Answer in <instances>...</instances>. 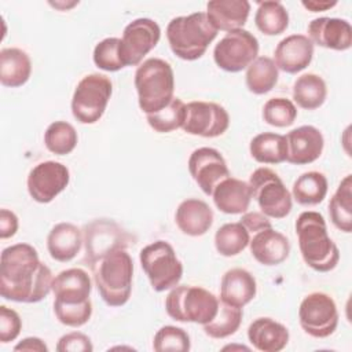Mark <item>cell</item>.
Here are the masks:
<instances>
[{"label":"cell","mask_w":352,"mask_h":352,"mask_svg":"<svg viewBox=\"0 0 352 352\" xmlns=\"http://www.w3.org/2000/svg\"><path fill=\"white\" fill-rule=\"evenodd\" d=\"M52 272L29 243H15L0 256V294L15 302L33 304L44 300L52 289Z\"/></svg>","instance_id":"cell-1"},{"label":"cell","mask_w":352,"mask_h":352,"mask_svg":"<svg viewBox=\"0 0 352 352\" xmlns=\"http://www.w3.org/2000/svg\"><path fill=\"white\" fill-rule=\"evenodd\" d=\"M296 234L304 263L318 272L334 270L340 260V250L327 234L324 217L315 210L300 213L296 220Z\"/></svg>","instance_id":"cell-2"},{"label":"cell","mask_w":352,"mask_h":352,"mask_svg":"<svg viewBox=\"0 0 352 352\" xmlns=\"http://www.w3.org/2000/svg\"><path fill=\"white\" fill-rule=\"evenodd\" d=\"M95 286L109 307H122L132 292L133 261L125 249H118L102 257L91 267Z\"/></svg>","instance_id":"cell-3"},{"label":"cell","mask_w":352,"mask_h":352,"mask_svg":"<svg viewBox=\"0 0 352 352\" xmlns=\"http://www.w3.org/2000/svg\"><path fill=\"white\" fill-rule=\"evenodd\" d=\"M217 30L206 12L175 16L166 26V38L172 52L183 60L199 59L216 38Z\"/></svg>","instance_id":"cell-4"},{"label":"cell","mask_w":352,"mask_h":352,"mask_svg":"<svg viewBox=\"0 0 352 352\" xmlns=\"http://www.w3.org/2000/svg\"><path fill=\"white\" fill-rule=\"evenodd\" d=\"M135 88L139 107L143 113L160 111L175 98V74L172 66L161 58L143 60L135 72Z\"/></svg>","instance_id":"cell-5"},{"label":"cell","mask_w":352,"mask_h":352,"mask_svg":"<svg viewBox=\"0 0 352 352\" xmlns=\"http://www.w3.org/2000/svg\"><path fill=\"white\" fill-rule=\"evenodd\" d=\"M220 300L201 286L177 285L165 298L166 314L177 322L205 324L217 314Z\"/></svg>","instance_id":"cell-6"},{"label":"cell","mask_w":352,"mask_h":352,"mask_svg":"<svg viewBox=\"0 0 352 352\" xmlns=\"http://www.w3.org/2000/svg\"><path fill=\"white\" fill-rule=\"evenodd\" d=\"M139 260L155 292L173 289L183 276V264L166 241H155L144 246L139 253Z\"/></svg>","instance_id":"cell-7"},{"label":"cell","mask_w":352,"mask_h":352,"mask_svg":"<svg viewBox=\"0 0 352 352\" xmlns=\"http://www.w3.org/2000/svg\"><path fill=\"white\" fill-rule=\"evenodd\" d=\"M111 92L113 84L107 76L99 73L84 76L73 92V117L81 124L98 122L107 107Z\"/></svg>","instance_id":"cell-8"},{"label":"cell","mask_w":352,"mask_h":352,"mask_svg":"<svg viewBox=\"0 0 352 352\" xmlns=\"http://www.w3.org/2000/svg\"><path fill=\"white\" fill-rule=\"evenodd\" d=\"M252 198L270 219H283L292 210V194L272 169L261 166L249 176Z\"/></svg>","instance_id":"cell-9"},{"label":"cell","mask_w":352,"mask_h":352,"mask_svg":"<svg viewBox=\"0 0 352 352\" xmlns=\"http://www.w3.org/2000/svg\"><path fill=\"white\" fill-rule=\"evenodd\" d=\"M82 235L85 249L84 261L89 267L114 250L126 249L131 243V235L109 219H96L88 223L84 227Z\"/></svg>","instance_id":"cell-10"},{"label":"cell","mask_w":352,"mask_h":352,"mask_svg":"<svg viewBox=\"0 0 352 352\" xmlns=\"http://www.w3.org/2000/svg\"><path fill=\"white\" fill-rule=\"evenodd\" d=\"M258 40L246 29L227 32L214 45V63L224 72L238 73L246 69L258 55Z\"/></svg>","instance_id":"cell-11"},{"label":"cell","mask_w":352,"mask_h":352,"mask_svg":"<svg viewBox=\"0 0 352 352\" xmlns=\"http://www.w3.org/2000/svg\"><path fill=\"white\" fill-rule=\"evenodd\" d=\"M301 329L314 338L331 336L338 326V311L331 296L314 292L305 296L298 308Z\"/></svg>","instance_id":"cell-12"},{"label":"cell","mask_w":352,"mask_h":352,"mask_svg":"<svg viewBox=\"0 0 352 352\" xmlns=\"http://www.w3.org/2000/svg\"><path fill=\"white\" fill-rule=\"evenodd\" d=\"M161 29L150 18H138L129 22L120 38V56L124 66L140 65L143 58L158 44Z\"/></svg>","instance_id":"cell-13"},{"label":"cell","mask_w":352,"mask_h":352,"mask_svg":"<svg viewBox=\"0 0 352 352\" xmlns=\"http://www.w3.org/2000/svg\"><path fill=\"white\" fill-rule=\"evenodd\" d=\"M228 111L219 103L194 100L186 104L182 129L188 135L217 138L228 129Z\"/></svg>","instance_id":"cell-14"},{"label":"cell","mask_w":352,"mask_h":352,"mask_svg":"<svg viewBox=\"0 0 352 352\" xmlns=\"http://www.w3.org/2000/svg\"><path fill=\"white\" fill-rule=\"evenodd\" d=\"M70 172L58 161H44L33 166L28 175V192L33 201L48 204L69 184Z\"/></svg>","instance_id":"cell-15"},{"label":"cell","mask_w":352,"mask_h":352,"mask_svg":"<svg viewBox=\"0 0 352 352\" xmlns=\"http://www.w3.org/2000/svg\"><path fill=\"white\" fill-rule=\"evenodd\" d=\"M188 172L206 195H212L213 188L230 176L224 157L212 147H199L191 153L188 158Z\"/></svg>","instance_id":"cell-16"},{"label":"cell","mask_w":352,"mask_h":352,"mask_svg":"<svg viewBox=\"0 0 352 352\" xmlns=\"http://www.w3.org/2000/svg\"><path fill=\"white\" fill-rule=\"evenodd\" d=\"M308 38L323 48L346 51L352 45V26L346 19L320 16L308 23Z\"/></svg>","instance_id":"cell-17"},{"label":"cell","mask_w":352,"mask_h":352,"mask_svg":"<svg viewBox=\"0 0 352 352\" xmlns=\"http://www.w3.org/2000/svg\"><path fill=\"white\" fill-rule=\"evenodd\" d=\"M287 143L286 161L293 165H307L316 161L323 151L324 139L314 125H301L285 135Z\"/></svg>","instance_id":"cell-18"},{"label":"cell","mask_w":352,"mask_h":352,"mask_svg":"<svg viewBox=\"0 0 352 352\" xmlns=\"http://www.w3.org/2000/svg\"><path fill=\"white\" fill-rule=\"evenodd\" d=\"M314 43L305 34H290L282 38L275 51L274 62L278 70L289 74H297L312 60Z\"/></svg>","instance_id":"cell-19"},{"label":"cell","mask_w":352,"mask_h":352,"mask_svg":"<svg viewBox=\"0 0 352 352\" xmlns=\"http://www.w3.org/2000/svg\"><path fill=\"white\" fill-rule=\"evenodd\" d=\"M92 282L88 272L82 268H69L60 271L52 280L51 292L54 302L76 305L89 300Z\"/></svg>","instance_id":"cell-20"},{"label":"cell","mask_w":352,"mask_h":352,"mask_svg":"<svg viewBox=\"0 0 352 352\" xmlns=\"http://www.w3.org/2000/svg\"><path fill=\"white\" fill-rule=\"evenodd\" d=\"M249 248L254 260L268 267L282 264L290 253L287 236L272 227L256 232L253 238H250Z\"/></svg>","instance_id":"cell-21"},{"label":"cell","mask_w":352,"mask_h":352,"mask_svg":"<svg viewBox=\"0 0 352 352\" xmlns=\"http://www.w3.org/2000/svg\"><path fill=\"white\" fill-rule=\"evenodd\" d=\"M256 279L243 268H231L221 276L220 301L227 305L243 308L256 297Z\"/></svg>","instance_id":"cell-22"},{"label":"cell","mask_w":352,"mask_h":352,"mask_svg":"<svg viewBox=\"0 0 352 352\" xmlns=\"http://www.w3.org/2000/svg\"><path fill=\"white\" fill-rule=\"evenodd\" d=\"M175 221L183 234L201 236L206 234L213 224V210L202 199L187 198L179 204Z\"/></svg>","instance_id":"cell-23"},{"label":"cell","mask_w":352,"mask_h":352,"mask_svg":"<svg viewBox=\"0 0 352 352\" xmlns=\"http://www.w3.org/2000/svg\"><path fill=\"white\" fill-rule=\"evenodd\" d=\"M212 198L220 212L227 214H239L249 209L252 190L249 183L228 176L213 188Z\"/></svg>","instance_id":"cell-24"},{"label":"cell","mask_w":352,"mask_h":352,"mask_svg":"<svg viewBox=\"0 0 352 352\" xmlns=\"http://www.w3.org/2000/svg\"><path fill=\"white\" fill-rule=\"evenodd\" d=\"M249 12L248 0H212L206 4V16L217 32L243 29Z\"/></svg>","instance_id":"cell-25"},{"label":"cell","mask_w":352,"mask_h":352,"mask_svg":"<svg viewBox=\"0 0 352 352\" xmlns=\"http://www.w3.org/2000/svg\"><path fill=\"white\" fill-rule=\"evenodd\" d=\"M84 243L82 231L72 223L55 224L47 236V249L55 261L67 263L73 260Z\"/></svg>","instance_id":"cell-26"},{"label":"cell","mask_w":352,"mask_h":352,"mask_svg":"<svg viewBox=\"0 0 352 352\" xmlns=\"http://www.w3.org/2000/svg\"><path fill=\"white\" fill-rule=\"evenodd\" d=\"M289 338L287 327L271 318H257L248 327L249 342L261 352H279Z\"/></svg>","instance_id":"cell-27"},{"label":"cell","mask_w":352,"mask_h":352,"mask_svg":"<svg viewBox=\"0 0 352 352\" xmlns=\"http://www.w3.org/2000/svg\"><path fill=\"white\" fill-rule=\"evenodd\" d=\"M30 74L32 60L23 50L11 47L0 51V82L4 87H22L28 82Z\"/></svg>","instance_id":"cell-28"},{"label":"cell","mask_w":352,"mask_h":352,"mask_svg":"<svg viewBox=\"0 0 352 352\" xmlns=\"http://www.w3.org/2000/svg\"><path fill=\"white\" fill-rule=\"evenodd\" d=\"M293 100L305 110L319 109L327 96L324 80L315 73H305L296 78L293 84Z\"/></svg>","instance_id":"cell-29"},{"label":"cell","mask_w":352,"mask_h":352,"mask_svg":"<svg viewBox=\"0 0 352 352\" xmlns=\"http://www.w3.org/2000/svg\"><path fill=\"white\" fill-rule=\"evenodd\" d=\"M250 155L260 164H280L287 157V143L285 135L263 132L256 135L249 144Z\"/></svg>","instance_id":"cell-30"},{"label":"cell","mask_w":352,"mask_h":352,"mask_svg":"<svg viewBox=\"0 0 352 352\" xmlns=\"http://www.w3.org/2000/svg\"><path fill=\"white\" fill-rule=\"evenodd\" d=\"M329 183L326 176L318 170H309L300 175L293 183L292 195L302 206L320 204L327 194Z\"/></svg>","instance_id":"cell-31"},{"label":"cell","mask_w":352,"mask_h":352,"mask_svg":"<svg viewBox=\"0 0 352 352\" xmlns=\"http://www.w3.org/2000/svg\"><path fill=\"white\" fill-rule=\"evenodd\" d=\"M329 214L334 227L342 232L352 231V176L346 175L329 202Z\"/></svg>","instance_id":"cell-32"},{"label":"cell","mask_w":352,"mask_h":352,"mask_svg":"<svg viewBox=\"0 0 352 352\" xmlns=\"http://www.w3.org/2000/svg\"><path fill=\"white\" fill-rule=\"evenodd\" d=\"M279 70L274 59L268 56H257L248 67L245 82L254 95H264L270 92L278 82Z\"/></svg>","instance_id":"cell-33"},{"label":"cell","mask_w":352,"mask_h":352,"mask_svg":"<svg viewBox=\"0 0 352 352\" xmlns=\"http://www.w3.org/2000/svg\"><path fill=\"white\" fill-rule=\"evenodd\" d=\"M254 14L257 29L265 36H278L289 26V12L280 1L267 0L258 1Z\"/></svg>","instance_id":"cell-34"},{"label":"cell","mask_w":352,"mask_h":352,"mask_svg":"<svg viewBox=\"0 0 352 352\" xmlns=\"http://www.w3.org/2000/svg\"><path fill=\"white\" fill-rule=\"evenodd\" d=\"M250 234L239 223H226L214 234V248L224 257L239 254L249 246Z\"/></svg>","instance_id":"cell-35"},{"label":"cell","mask_w":352,"mask_h":352,"mask_svg":"<svg viewBox=\"0 0 352 352\" xmlns=\"http://www.w3.org/2000/svg\"><path fill=\"white\" fill-rule=\"evenodd\" d=\"M242 308H235L220 301L214 318L210 322L205 323L202 327L205 334L209 336L210 338H227L238 331L242 323Z\"/></svg>","instance_id":"cell-36"},{"label":"cell","mask_w":352,"mask_h":352,"mask_svg":"<svg viewBox=\"0 0 352 352\" xmlns=\"http://www.w3.org/2000/svg\"><path fill=\"white\" fill-rule=\"evenodd\" d=\"M78 142L74 126L66 121L51 122L44 132V144L48 151L56 155L70 154Z\"/></svg>","instance_id":"cell-37"},{"label":"cell","mask_w":352,"mask_h":352,"mask_svg":"<svg viewBox=\"0 0 352 352\" xmlns=\"http://www.w3.org/2000/svg\"><path fill=\"white\" fill-rule=\"evenodd\" d=\"M184 113L186 103L179 98H173L168 106H165L160 111L146 114V118L148 125L155 132L166 133L177 128H182L184 121Z\"/></svg>","instance_id":"cell-38"},{"label":"cell","mask_w":352,"mask_h":352,"mask_svg":"<svg viewBox=\"0 0 352 352\" xmlns=\"http://www.w3.org/2000/svg\"><path fill=\"white\" fill-rule=\"evenodd\" d=\"M297 117V107L287 98H271L264 103L263 118L268 125L285 128L294 122Z\"/></svg>","instance_id":"cell-39"},{"label":"cell","mask_w":352,"mask_h":352,"mask_svg":"<svg viewBox=\"0 0 352 352\" xmlns=\"http://www.w3.org/2000/svg\"><path fill=\"white\" fill-rule=\"evenodd\" d=\"M191 348L190 336L182 327L176 326H162L154 336L153 349L157 352H187Z\"/></svg>","instance_id":"cell-40"},{"label":"cell","mask_w":352,"mask_h":352,"mask_svg":"<svg viewBox=\"0 0 352 352\" xmlns=\"http://www.w3.org/2000/svg\"><path fill=\"white\" fill-rule=\"evenodd\" d=\"M120 43L118 37H106L99 41L94 48V63L104 72H118L125 67L120 56Z\"/></svg>","instance_id":"cell-41"},{"label":"cell","mask_w":352,"mask_h":352,"mask_svg":"<svg viewBox=\"0 0 352 352\" xmlns=\"http://www.w3.org/2000/svg\"><path fill=\"white\" fill-rule=\"evenodd\" d=\"M54 312L62 324L67 327H81L92 316V302L91 300L76 305L54 302Z\"/></svg>","instance_id":"cell-42"},{"label":"cell","mask_w":352,"mask_h":352,"mask_svg":"<svg viewBox=\"0 0 352 352\" xmlns=\"http://www.w3.org/2000/svg\"><path fill=\"white\" fill-rule=\"evenodd\" d=\"M22 330V320L16 311L1 305L0 307V341L3 344L16 340Z\"/></svg>","instance_id":"cell-43"},{"label":"cell","mask_w":352,"mask_h":352,"mask_svg":"<svg viewBox=\"0 0 352 352\" xmlns=\"http://www.w3.org/2000/svg\"><path fill=\"white\" fill-rule=\"evenodd\" d=\"M94 345L91 338L80 331H72L62 336L56 344L58 352H91Z\"/></svg>","instance_id":"cell-44"},{"label":"cell","mask_w":352,"mask_h":352,"mask_svg":"<svg viewBox=\"0 0 352 352\" xmlns=\"http://www.w3.org/2000/svg\"><path fill=\"white\" fill-rule=\"evenodd\" d=\"M239 223L249 231V234H256L264 228L272 227L270 217H267L261 212H245Z\"/></svg>","instance_id":"cell-45"},{"label":"cell","mask_w":352,"mask_h":352,"mask_svg":"<svg viewBox=\"0 0 352 352\" xmlns=\"http://www.w3.org/2000/svg\"><path fill=\"white\" fill-rule=\"evenodd\" d=\"M18 227H19V221L16 214L8 209H1L0 210V238L7 239L14 236L18 231Z\"/></svg>","instance_id":"cell-46"},{"label":"cell","mask_w":352,"mask_h":352,"mask_svg":"<svg viewBox=\"0 0 352 352\" xmlns=\"http://www.w3.org/2000/svg\"><path fill=\"white\" fill-rule=\"evenodd\" d=\"M14 351H36V352H48L47 344L38 338V337H26L22 341H19Z\"/></svg>","instance_id":"cell-47"},{"label":"cell","mask_w":352,"mask_h":352,"mask_svg":"<svg viewBox=\"0 0 352 352\" xmlns=\"http://www.w3.org/2000/svg\"><path fill=\"white\" fill-rule=\"evenodd\" d=\"M302 7L309 10L311 12H319V11H326L337 6V1H329V0H308V1H301Z\"/></svg>","instance_id":"cell-48"}]
</instances>
